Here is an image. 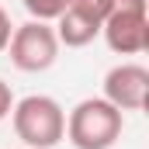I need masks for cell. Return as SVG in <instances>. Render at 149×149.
<instances>
[{
    "instance_id": "cell-11",
    "label": "cell",
    "mask_w": 149,
    "mask_h": 149,
    "mask_svg": "<svg viewBox=\"0 0 149 149\" xmlns=\"http://www.w3.org/2000/svg\"><path fill=\"white\" fill-rule=\"evenodd\" d=\"M114 7H121V10H149L146 0H114Z\"/></svg>"
},
{
    "instance_id": "cell-1",
    "label": "cell",
    "mask_w": 149,
    "mask_h": 149,
    "mask_svg": "<svg viewBox=\"0 0 149 149\" xmlns=\"http://www.w3.org/2000/svg\"><path fill=\"white\" fill-rule=\"evenodd\" d=\"M10 121L24 149H52L66 139V111L59 108L56 97H45V94H28L14 101Z\"/></svg>"
},
{
    "instance_id": "cell-6",
    "label": "cell",
    "mask_w": 149,
    "mask_h": 149,
    "mask_svg": "<svg viewBox=\"0 0 149 149\" xmlns=\"http://www.w3.org/2000/svg\"><path fill=\"white\" fill-rule=\"evenodd\" d=\"M97 35H101V24L90 21V17H83L73 7H66V10L56 17V38H59V45H66V49H83V45H90Z\"/></svg>"
},
{
    "instance_id": "cell-10",
    "label": "cell",
    "mask_w": 149,
    "mask_h": 149,
    "mask_svg": "<svg viewBox=\"0 0 149 149\" xmlns=\"http://www.w3.org/2000/svg\"><path fill=\"white\" fill-rule=\"evenodd\" d=\"M10 108H14V94H10V83H3V80H0V121L10 114Z\"/></svg>"
},
{
    "instance_id": "cell-9",
    "label": "cell",
    "mask_w": 149,
    "mask_h": 149,
    "mask_svg": "<svg viewBox=\"0 0 149 149\" xmlns=\"http://www.w3.org/2000/svg\"><path fill=\"white\" fill-rule=\"evenodd\" d=\"M14 35V24H10V14L0 7V52H7V42Z\"/></svg>"
},
{
    "instance_id": "cell-4",
    "label": "cell",
    "mask_w": 149,
    "mask_h": 149,
    "mask_svg": "<svg viewBox=\"0 0 149 149\" xmlns=\"http://www.w3.org/2000/svg\"><path fill=\"white\" fill-rule=\"evenodd\" d=\"M108 49L118 56H139L149 49V10H121L114 7L101 24Z\"/></svg>"
},
{
    "instance_id": "cell-7",
    "label": "cell",
    "mask_w": 149,
    "mask_h": 149,
    "mask_svg": "<svg viewBox=\"0 0 149 149\" xmlns=\"http://www.w3.org/2000/svg\"><path fill=\"white\" fill-rule=\"evenodd\" d=\"M66 7H73V10L83 14V17H90V21L104 24V17L114 10V0H66Z\"/></svg>"
},
{
    "instance_id": "cell-2",
    "label": "cell",
    "mask_w": 149,
    "mask_h": 149,
    "mask_svg": "<svg viewBox=\"0 0 149 149\" xmlns=\"http://www.w3.org/2000/svg\"><path fill=\"white\" fill-rule=\"evenodd\" d=\"M125 118L104 97H87L80 101L66 118V139L76 149H111L121 139Z\"/></svg>"
},
{
    "instance_id": "cell-5",
    "label": "cell",
    "mask_w": 149,
    "mask_h": 149,
    "mask_svg": "<svg viewBox=\"0 0 149 149\" xmlns=\"http://www.w3.org/2000/svg\"><path fill=\"white\" fill-rule=\"evenodd\" d=\"M104 101H111L118 111H142L149 101V70L139 63L111 66L104 76Z\"/></svg>"
},
{
    "instance_id": "cell-8",
    "label": "cell",
    "mask_w": 149,
    "mask_h": 149,
    "mask_svg": "<svg viewBox=\"0 0 149 149\" xmlns=\"http://www.w3.org/2000/svg\"><path fill=\"white\" fill-rule=\"evenodd\" d=\"M21 3L35 21H56L66 10V0H21Z\"/></svg>"
},
{
    "instance_id": "cell-3",
    "label": "cell",
    "mask_w": 149,
    "mask_h": 149,
    "mask_svg": "<svg viewBox=\"0 0 149 149\" xmlns=\"http://www.w3.org/2000/svg\"><path fill=\"white\" fill-rule=\"evenodd\" d=\"M7 52H10V63L21 70V73H45L56 59H59V38L56 28L49 21H24L14 28V35L7 42Z\"/></svg>"
}]
</instances>
